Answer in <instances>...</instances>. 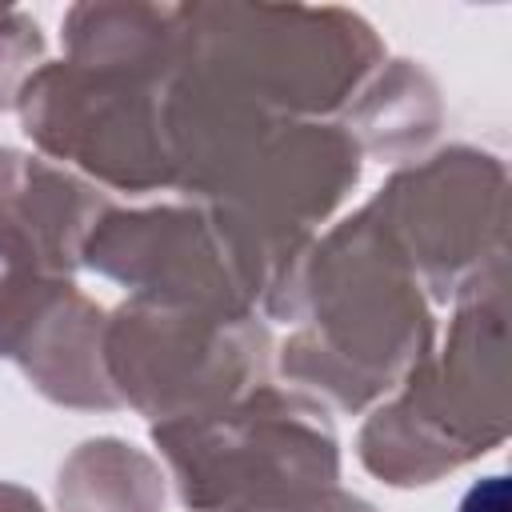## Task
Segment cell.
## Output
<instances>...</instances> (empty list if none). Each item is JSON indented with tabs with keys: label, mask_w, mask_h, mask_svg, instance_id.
I'll return each mask as SVG.
<instances>
[{
	"label": "cell",
	"mask_w": 512,
	"mask_h": 512,
	"mask_svg": "<svg viewBox=\"0 0 512 512\" xmlns=\"http://www.w3.org/2000/svg\"><path fill=\"white\" fill-rule=\"evenodd\" d=\"M164 124L172 192L284 244H312L364 172L360 144L336 120L268 112L184 68L168 80Z\"/></svg>",
	"instance_id": "obj_1"
},
{
	"label": "cell",
	"mask_w": 512,
	"mask_h": 512,
	"mask_svg": "<svg viewBox=\"0 0 512 512\" xmlns=\"http://www.w3.org/2000/svg\"><path fill=\"white\" fill-rule=\"evenodd\" d=\"M436 344L432 300L368 208L316 236L296 292L292 336L276 352L288 388L324 408L380 404Z\"/></svg>",
	"instance_id": "obj_2"
},
{
	"label": "cell",
	"mask_w": 512,
	"mask_h": 512,
	"mask_svg": "<svg viewBox=\"0 0 512 512\" xmlns=\"http://www.w3.org/2000/svg\"><path fill=\"white\" fill-rule=\"evenodd\" d=\"M508 260L484 268L456 300L448 332L372 404L356 436L364 472L424 488L508 440Z\"/></svg>",
	"instance_id": "obj_3"
},
{
	"label": "cell",
	"mask_w": 512,
	"mask_h": 512,
	"mask_svg": "<svg viewBox=\"0 0 512 512\" xmlns=\"http://www.w3.org/2000/svg\"><path fill=\"white\" fill-rule=\"evenodd\" d=\"M316 244V240H312ZM312 244H284L208 204H112L80 248V268L136 300L224 316H296L300 272Z\"/></svg>",
	"instance_id": "obj_4"
},
{
	"label": "cell",
	"mask_w": 512,
	"mask_h": 512,
	"mask_svg": "<svg viewBox=\"0 0 512 512\" xmlns=\"http://www.w3.org/2000/svg\"><path fill=\"white\" fill-rule=\"evenodd\" d=\"M180 68L268 112L340 120L388 60L376 28L340 4H176Z\"/></svg>",
	"instance_id": "obj_5"
},
{
	"label": "cell",
	"mask_w": 512,
	"mask_h": 512,
	"mask_svg": "<svg viewBox=\"0 0 512 512\" xmlns=\"http://www.w3.org/2000/svg\"><path fill=\"white\" fill-rule=\"evenodd\" d=\"M188 512H304L340 488V436L328 408L288 384L152 424Z\"/></svg>",
	"instance_id": "obj_6"
},
{
	"label": "cell",
	"mask_w": 512,
	"mask_h": 512,
	"mask_svg": "<svg viewBox=\"0 0 512 512\" xmlns=\"http://www.w3.org/2000/svg\"><path fill=\"white\" fill-rule=\"evenodd\" d=\"M104 376L144 420H176L228 404L268 380L272 332L260 316H224L152 300H120L104 320Z\"/></svg>",
	"instance_id": "obj_7"
},
{
	"label": "cell",
	"mask_w": 512,
	"mask_h": 512,
	"mask_svg": "<svg viewBox=\"0 0 512 512\" xmlns=\"http://www.w3.org/2000/svg\"><path fill=\"white\" fill-rule=\"evenodd\" d=\"M164 96L168 80L44 60L24 80L16 112L24 136L48 160L136 196L172 188Z\"/></svg>",
	"instance_id": "obj_8"
},
{
	"label": "cell",
	"mask_w": 512,
	"mask_h": 512,
	"mask_svg": "<svg viewBox=\"0 0 512 512\" xmlns=\"http://www.w3.org/2000/svg\"><path fill=\"white\" fill-rule=\"evenodd\" d=\"M364 208L432 304L456 300L484 268L508 256V168L484 148L452 144L400 164Z\"/></svg>",
	"instance_id": "obj_9"
},
{
	"label": "cell",
	"mask_w": 512,
	"mask_h": 512,
	"mask_svg": "<svg viewBox=\"0 0 512 512\" xmlns=\"http://www.w3.org/2000/svg\"><path fill=\"white\" fill-rule=\"evenodd\" d=\"M104 320L72 276L28 268L0 292V356L60 408L112 412L120 400L104 376Z\"/></svg>",
	"instance_id": "obj_10"
},
{
	"label": "cell",
	"mask_w": 512,
	"mask_h": 512,
	"mask_svg": "<svg viewBox=\"0 0 512 512\" xmlns=\"http://www.w3.org/2000/svg\"><path fill=\"white\" fill-rule=\"evenodd\" d=\"M112 200L84 176L16 148H0V228L16 232L36 256L60 272L76 276L80 248Z\"/></svg>",
	"instance_id": "obj_11"
},
{
	"label": "cell",
	"mask_w": 512,
	"mask_h": 512,
	"mask_svg": "<svg viewBox=\"0 0 512 512\" xmlns=\"http://www.w3.org/2000/svg\"><path fill=\"white\" fill-rule=\"evenodd\" d=\"M64 60L88 68H116L152 80L180 72V16L176 4L84 0L60 20Z\"/></svg>",
	"instance_id": "obj_12"
},
{
	"label": "cell",
	"mask_w": 512,
	"mask_h": 512,
	"mask_svg": "<svg viewBox=\"0 0 512 512\" xmlns=\"http://www.w3.org/2000/svg\"><path fill=\"white\" fill-rule=\"evenodd\" d=\"M336 124L360 144L364 156L400 164L436 140L444 124V100L428 68L396 56L368 76Z\"/></svg>",
	"instance_id": "obj_13"
},
{
	"label": "cell",
	"mask_w": 512,
	"mask_h": 512,
	"mask_svg": "<svg viewBox=\"0 0 512 512\" xmlns=\"http://www.w3.org/2000/svg\"><path fill=\"white\" fill-rule=\"evenodd\" d=\"M164 492L160 464L120 436L76 444L56 472L60 512H164Z\"/></svg>",
	"instance_id": "obj_14"
},
{
	"label": "cell",
	"mask_w": 512,
	"mask_h": 512,
	"mask_svg": "<svg viewBox=\"0 0 512 512\" xmlns=\"http://www.w3.org/2000/svg\"><path fill=\"white\" fill-rule=\"evenodd\" d=\"M44 32L40 24L12 4H0V112L16 108L24 80L44 64Z\"/></svg>",
	"instance_id": "obj_15"
},
{
	"label": "cell",
	"mask_w": 512,
	"mask_h": 512,
	"mask_svg": "<svg viewBox=\"0 0 512 512\" xmlns=\"http://www.w3.org/2000/svg\"><path fill=\"white\" fill-rule=\"evenodd\" d=\"M28 268H44V272H52V268L36 256L32 244H24L16 232L0 228V292H4L20 272H28ZM56 276H60V272H56Z\"/></svg>",
	"instance_id": "obj_16"
},
{
	"label": "cell",
	"mask_w": 512,
	"mask_h": 512,
	"mask_svg": "<svg viewBox=\"0 0 512 512\" xmlns=\"http://www.w3.org/2000/svg\"><path fill=\"white\" fill-rule=\"evenodd\" d=\"M460 512H508V476H484L460 500Z\"/></svg>",
	"instance_id": "obj_17"
},
{
	"label": "cell",
	"mask_w": 512,
	"mask_h": 512,
	"mask_svg": "<svg viewBox=\"0 0 512 512\" xmlns=\"http://www.w3.org/2000/svg\"><path fill=\"white\" fill-rule=\"evenodd\" d=\"M0 512H48L44 500L36 492H28L24 484H8L0 480Z\"/></svg>",
	"instance_id": "obj_18"
},
{
	"label": "cell",
	"mask_w": 512,
	"mask_h": 512,
	"mask_svg": "<svg viewBox=\"0 0 512 512\" xmlns=\"http://www.w3.org/2000/svg\"><path fill=\"white\" fill-rule=\"evenodd\" d=\"M348 512H376V508H372V504H368V500H360V496H356V504H352V508H348Z\"/></svg>",
	"instance_id": "obj_19"
}]
</instances>
